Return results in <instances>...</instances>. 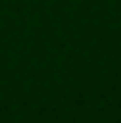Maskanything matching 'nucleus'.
Masks as SVG:
<instances>
[]
</instances>
